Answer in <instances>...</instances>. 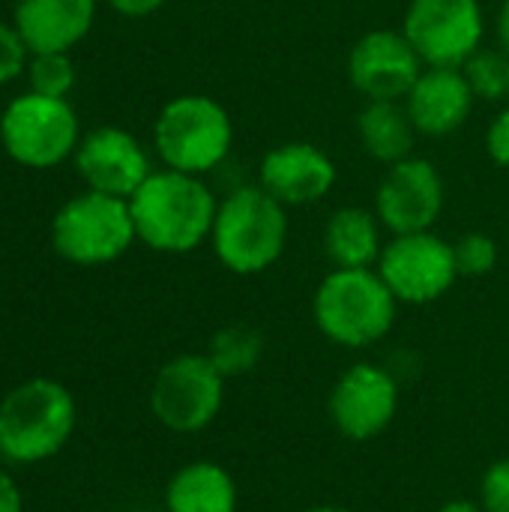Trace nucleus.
Listing matches in <instances>:
<instances>
[{
	"mask_svg": "<svg viewBox=\"0 0 509 512\" xmlns=\"http://www.w3.org/2000/svg\"><path fill=\"white\" fill-rule=\"evenodd\" d=\"M138 243L162 255H186L210 243L219 198L204 177L153 171L129 198Z\"/></svg>",
	"mask_w": 509,
	"mask_h": 512,
	"instance_id": "f257e3e1",
	"label": "nucleus"
},
{
	"mask_svg": "<svg viewBox=\"0 0 509 512\" xmlns=\"http://www.w3.org/2000/svg\"><path fill=\"white\" fill-rule=\"evenodd\" d=\"M288 234V207L258 183H249L219 198L210 246L228 273L258 276L282 258Z\"/></svg>",
	"mask_w": 509,
	"mask_h": 512,
	"instance_id": "f03ea898",
	"label": "nucleus"
},
{
	"mask_svg": "<svg viewBox=\"0 0 509 512\" xmlns=\"http://www.w3.org/2000/svg\"><path fill=\"white\" fill-rule=\"evenodd\" d=\"M78 405L66 384L30 378L0 399V459L6 465H39L54 459L72 438Z\"/></svg>",
	"mask_w": 509,
	"mask_h": 512,
	"instance_id": "7ed1b4c3",
	"label": "nucleus"
},
{
	"mask_svg": "<svg viewBox=\"0 0 509 512\" xmlns=\"http://www.w3.org/2000/svg\"><path fill=\"white\" fill-rule=\"evenodd\" d=\"M399 300L375 267H333L312 297V318L321 336L339 348L378 345L396 324Z\"/></svg>",
	"mask_w": 509,
	"mask_h": 512,
	"instance_id": "20e7f679",
	"label": "nucleus"
},
{
	"mask_svg": "<svg viewBox=\"0 0 509 512\" xmlns=\"http://www.w3.org/2000/svg\"><path fill=\"white\" fill-rule=\"evenodd\" d=\"M153 147L162 168L204 177L225 165L234 147V123L225 105L204 93H183L162 105L153 123Z\"/></svg>",
	"mask_w": 509,
	"mask_h": 512,
	"instance_id": "39448f33",
	"label": "nucleus"
},
{
	"mask_svg": "<svg viewBox=\"0 0 509 512\" xmlns=\"http://www.w3.org/2000/svg\"><path fill=\"white\" fill-rule=\"evenodd\" d=\"M138 240L126 198L84 189L63 201L51 219L54 252L75 267H105Z\"/></svg>",
	"mask_w": 509,
	"mask_h": 512,
	"instance_id": "423d86ee",
	"label": "nucleus"
},
{
	"mask_svg": "<svg viewBox=\"0 0 509 512\" xmlns=\"http://www.w3.org/2000/svg\"><path fill=\"white\" fill-rule=\"evenodd\" d=\"M81 123L69 99L21 93L0 114V144L12 162L33 171H48L75 156Z\"/></svg>",
	"mask_w": 509,
	"mask_h": 512,
	"instance_id": "0eeeda50",
	"label": "nucleus"
},
{
	"mask_svg": "<svg viewBox=\"0 0 509 512\" xmlns=\"http://www.w3.org/2000/svg\"><path fill=\"white\" fill-rule=\"evenodd\" d=\"M147 402L159 426L177 435H195L219 417L225 378L207 354H177L156 372Z\"/></svg>",
	"mask_w": 509,
	"mask_h": 512,
	"instance_id": "6e6552de",
	"label": "nucleus"
},
{
	"mask_svg": "<svg viewBox=\"0 0 509 512\" xmlns=\"http://www.w3.org/2000/svg\"><path fill=\"white\" fill-rule=\"evenodd\" d=\"M375 270L381 273L399 306H429L459 282L453 243L435 231L390 237Z\"/></svg>",
	"mask_w": 509,
	"mask_h": 512,
	"instance_id": "1a4fd4ad",
	"label": "nucleus"
},
{
	"mask_svg": "<svg viewBox=\"0 0 509 512\" xmlns=\"http://www.w3.org/2000/svg\"><path fill=\"white\" fill-rule=\"evenodd\" d=\"M426 66H465L486 45V9L480 0H411L402 18Z\"/></svg>",
	"mask_w": 509,
	"mask_h": 512,
	"instance_id": "9d476101",
	"label": "nucleus"
},
{
	"mask_svg": "<svg viewBox=\"0 0 509 512\" xmlns=\"http://www.w3.org/2000/svg\"><path fill=\"white\" fill-rule=\"evenodd\" d=\"M399 411V384L378 363H354L348 366L330 396L327 417L333 429L357 444H366L390 429Z\"/></svg>",
	"mask_w": 509,
	"mask_h": 512,
	"instance_id": "9b49d317",
	"label": "nucleus"
},
{
	"mask_svg": "<svg viewBox=\"0 0 509 512\" xmlns=\"http://www.w3.org/2000/svg\"><path fill=\"white\" fill-rule=\"evenodd\" d=\"M447 189L444 177L426 156H408L387 168L375 189V216L390 237L432 231L444 213Z\"/></svg>",
	"mask_w": 509,
	"mask_h": 512,
	"instance_id": "f8f14e48",
	"label": "nucleus"
},
{
	"mask_svg": "<svg viewBox=\"0 0 509 512\" xmlns=\"http://www.w3.org/2000/svg\"><path fill=\"white\" fill-rule=\"evenodd\" d=\"M426 63L402 30H369L363 33L348 54V81L369 99H405Z\"/></svg>",
	"mask_w": 509,
	"mask_h": 512,
	"instance_id": "ddd939ff",
	"label": "nucleus"
},
{
	"mask_svg": "<svg viewBox=\"0 0 509 512\" xmlns=\"http://www.w3.org/2000/svg\"><path fill=\"white\" fill-rule=\"evenodd\" d=\"M72 159L87 189L126 201L156 171L147 147L120 126H99L81 135Z\"/></svg>",
	"mask_w": 509,
	"mask_h": 512,
	"instance_id": "4468645a",
	"label": "nucleus"
},
{
	"mask_svg": "<svg viewBox=\"0 0 509 512\" xmlns=\"http://www.w3.org/2000/svg\"><path fill=\"white\" fill-rule=\"evenodd\" d=\"M339 180V168L321 147L309 141H285L258 162V186L285 207L324 201Z\"/></svg>",
	"mask_w": 509,
	"mask_h": 512,
	"instance_id": "2eb2a0df",
	"label": "nucleus"
},
{
	"mask_svg": "<svg viewBox=\"0 0 509 512\" xmlns=\"http://www.w3.org/2000/svg\"><path fill=\"white\" fill-rule=\"evenodd\" d=\"M402 102L420 135L447 138L468 123L477 96L459 66H426Z\"/></svg>",
	"mask_w": 509,
	"mask_h": 512,
	"instance_id": "dca6fc26",
	"label": "nucleus"
},
{
	"mask_svg": "<svg viewBox=\"0 0 509 512\" xmlns=\"http://www.w3.org/2000/svg\"><path fill=\"white\" fill-rule=\"evenodd\" d=\"M93 21L96 0H18L12 18L30 54H69L93 30Z\"/></svg>",
	"mask_w": 509,
	"mask_h": 512,
	"instance_id": "f3484780",
	"label": "nucleus"
},
{
	"mask_svg": "<svg viewBox=\"0 0 509 512\" xmlns=\"http://www.w3.org/2000/svg\"><path fill=\"white\" fill-rule=\"evenodd\" d=\"M384 225L369 207H339L324 225V255L339 270L375 267L384 252Z\"/></svg>",
	"mask_w": 509,
	"mask_h": 512,
	"instance_id": "a211bd4d",
	"label": "nucleus"
},
{
	"mask_svg": "<svg viewBox=\"0 0 509 512\" xmlns=\"http://www.w3.org/2000/svg\"><path fill=\"white\" fill-rule=\"evenodd\" d=\"M240 492L228 468L210 459L186 462L165 486L168 512H237Z\"/></svg>",
	"mask_w": 509,
	"mask_h": 512,
	"instance_id": "6ab92c4d",
	"label": "nucleus"
},
{
	"mask_svg": "<svg viewBox=\"0 0 509 512\" xmlns=\"http://www.w3.org/2000/svg\"><path fill=\"white\" fill-rule=\"evenodd\" d=\"M357 138L375 162L390 168V165L414 156L420 132L414 126L405 102L369 99L357 114Z\"/></svg>",
	"mask_w": 509,
	"mask_h": 512,
	"instance_id": "aec40b11",
	"label": "nucleus"
},
{
	"mask_svg": "<svg viewBox=\"0 0 509 512\" xmlns=\"http://www.w3.org/2000/svg\"><path fill=\"white\" fill-rule=\"evenodd\" d=\"M264 336L249 324H228L216 330L207 342V360L219 369L225 381L252 375L264 360Z\"/></svg>",
	"mask_w": 509,
	"mask_h": 512,
	"instance_id": "412c9836",
	"label": "nucleus"
},
{
	"mask_svg": "<svg viewBox=\"0 0 509 512\" xmlns=\"http://www.w3.org/2000/svg\"><path fill=\"white\" fill-rule=\"evenodd\" d=\"M471 90L483 102H504L509 96V54L504 48L483 45L462 66Z\"/></svg>",
	"mask_w": 509,
	"mask_h": 512,
	"instance_id": "4be33fe9",
	"label": "nucleus"
},
{
	"mask_svg": "<svg viewBox=\"0 0 509 512\" xmlns=\"http://www.w3.org/2000/svg\"><path fill=\"white\" fill-rule=\"evenodd\" d=\"M24 75H27L30 90L42 93V96L66 99L72 93V87H75V66H72L69 54H63V51L30 54Z\"/></svg>",
	"mask_w": 509,
	"mask_h": 512,
	"instance_id": "5701e85b",
	"label": "nucleus"
},
{
	"mask_svg": "<svg viewBox=\"0 0 509 512\" xmlns=\"http://www.w3.org/2000/svg\"><path fill=\"white\" fill-rule=\"evenodd\" d=\"M453 252H456L459 276H468V279L489 276V273L498 267V258H501V249H498L495 237H489V234H483V231H468V234H462V237L453 243Z\"/></svg>",
	"mask_w": 509,
	"mask_h": 512,
	"instance_id": "b1692460",
	"label": "nucleus"
},
{
	"mask_svg": "<svg viewBox=\"0 0 509 512\" xmlns=\"http://www.w3.org/2000/svg\"><path fill=\"white\" fill-rule=\"evenodd\" d=\"M27 60H30V48L24 45L15 24L0 21V84L15 81L27 69Z\"/></svg>",
	"mask_w": 509,
	"mask_h": 512,
	"instance_id": "393cba45",
	"label": "nucleus"
},
{
	"mask_svg": "<svg viewBox=\"0 0 509 512\" xmlns=\"http://www.w3.org/2000/svg\"><path fill=\"white\" fill-rule=\"evenodd\" d=\"M480 504L486 512H509V459H498L480 480Z\"/></svg>",
	"mask_w": 509,
	"mask_h": 512,
	"instance_id": "a878e982",
	"label": "nucleus"
},
{
	"mask_svg": "<svg viewBox=\"0 0 509 512\" xmlns=\"http://www.w3.org/2000/svg\"><path fill=\"white\" fill-rule=\"evenodd\" d=\"M486 153L495 165L509 168V105L492 117L486 129Z\"/></svg>",
	"mask_w": 509,
	"mask_h": 512,
	"instance_id": "bb28decb",
	"label": "nucleus"
},
{
	"mask_svg": "<svg viewBox=\"0 0 509 512\" xmlns=\"http://www.w3.org/2000/svg\"><path fill=\"white\" fill-rule=\"evenodd\" d=\"M24 510V498H21V489L15 483V477L0 468V512H21Z\"/></svg>",
	"mask_w": 509,
	"mask_h": 512,
	"instance_id": "cd10ccee",
	"label": "nucleus"
},
{
	"mask_svg": "<svg viewBox=\"0 0 509 512\" xmlns=\"http://www.w3.org/2000/svg\"><path fill=\"white\" fill-rule=\"evenodd\" d=\"M114 12L126 15V18H147L153 12H159L168 0H108Z\"/></svg>",
	"mask_w": 509,
	"mask_h": 512,
	"instance_id": "c85d7f7f",
	"label": "nucleus"
},
{
	"mask_svg": "<svg viewBox=\"0 0 509 512\" xmlns=\"http://www.w3.org/2000/svg\"><path fill=\"white\" fill-rule=\"evenodd\" d=\"M495 39H498V48H504L509 54V0H504L498 6V15H495Z\"/></svg>",
	"mask_w": 509,
	"mask_h": 512,
	"instance_id": "c756f323",
	"label": "nucleus"
},
{
	"mask_svg": "<svg viewBox=\"0 0 509 512\" xmlns=\"http://www.w3.org/2000/svg\"><path fill=\"white\" fill-rule=\"evenodd\" d=\"M435 512H486L480 501H468V498H456V501H447L441 504Z\"/></svg>",
	"mask_w": 509,
	"mask_h": 512,
	"instance_id": "7c9ffc66",
	"label": "nucleus"
},
{
	"mask_svg": "<svg viewBox=\"0 0 509 512\" xmlns=\"http://www.w3.org/2000/svg\"><path fill=\"white\" fill-rule=\"evenodd\" d=\"M297 512H351V510H345V507H333V504H321V507H306V510H297Z\"/></svg>",
	"mask_w": 509,
	"mask_h": 512,
	"instance_id": "2f4dec72",
	"label": "nucleus"
}]
</instances>
